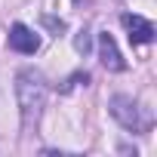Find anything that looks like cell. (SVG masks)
I'll return each mask as SVG.
<instances>
[{
  "instance_id": "6da1fadb",
  "label": "cell",
  "mask_w": 157,
  "mask_h": 157,
  "mask_svg": "<svg viewBox=\"0 0 157 157\" xmlns=\"http://www.w3.org/2000/svg\"><path fill=\"white\" fill-rule=\"evenodd\" d=\"M46 93L49 90H46V80H43L40 71H34V68L19 71V77H16V99H19L25 132L40 126V117H43V108H46Z\"/></svg>"
},
{
  "instance_id": "7a4b0ae2",
  "label": "cell",
  "mask_w": 157,
  "mask_h": 157,
  "mask_svg": "<svg viewBox=\"0 0 157 157\" xmlns=\"http://www.w3.org/2000/svg\"><path fill=\"white\" fill-rule=\"evenodd\" d=\"M111 117L129 132H145L148 129V120H142V108L129 96H114L111 99Z\"/></svg>"
},
{
  "instance_id": "3957f363",
  "label": "cell",
  "mask_w": 157,
  "mask_h": 157,
  "mask_svg": "<svg viewBox=\"0 0 157 157\" xmlns=\"http://www.w3.org/2000/svg\"><path fill=\"white\" fill-rule=\"evenodd\" d=\"M10 49H16V52H22V56H34V52L40 49V37H37L28 25L16 22V25L10 28Z\"/></svg>"
},
{
  "instance_id": "277c9868",
  "label": "cell",
  "mask_w": 157,
  "mask_h": 157,
  "mask_svg": "<svg viewBox=\"0 0 157 157\" xmlns=\"http://www.w3.org/2000/svg\"><path fill=\"white\" fill-rule=\"evenodd\" d=\"M120 22H123V28H126L129 43H151V40H154V25H151L148 19H142V16H136V13H123Z\"/></svg>"
},
{
  "instance_id": "5b68a950",
  "label": "cell",
  "mask_w": 157,
  "mask_h": 157,
  "mask_svg": "<svg viewBox=\"0 0 157 157\" xmlns=\"http://www.w3.org/2000/svg\"><path fill=\"white\" fill-rule=\"evenodd\" d=\"M99 59L108 71H126V62H123V56H120V49H117V43L108 31L99 34Z\"/></svg>"
},
{
  "instance_id": "8992f818",
  "label": "cell",
  "mask_w": 157,
  "mask_h": 157,
  "mask_svg": "<svg viewBox=\"0 0 157 157\" xmlns=\"http://www.w3.org/2000/svg\"><path fill=\"white\" fill-rule=\"evenodd\" d=\"M80 83H83V86L90 83V74H86V71H83V74H74L71 80H68V86H62V93H71L74 86H80Z\"/></svg>"
},
{
  "instance_id": "52a82bcc",
  "label": "cell",
  "mask_w": 157,
  "mask_h": 157,
  "mask_svg": "<svg viewBox=\"0 0 157 157\" xmlns=\"http://www.w3.org/2000/svg\"><path fill=\"white\" fill-rule=\"evenodd\" d=\"M74 49H77V52H83V56L90 52V34H86V31H80V34L74 37Z\"/></svg>"
},
{
  "instance_id": "ba28073f",
  "label": "cell",
  "mask_w": 157,
  "mask_h": 157,
  "mask_svg": "<svg viewBox=\"0 0 157 157\" xmlns=\"http://www.w3.org/2000/svg\"><path fill=\"white\" fill-rule=\"evenodd\" d=\"M43 25H46L49 31H56V34L65 31V22H62V19H52V16H43Z\"/></svg>"
},
{
  "instance_id": "9c48e42d",
  "label": "cell",
  "mask_w": 157,
  "mask_h": 157,
  "mask_svg": "<svg viewBox=\"0 0 157 157\" xmlns=\"http://www.w3.org/2000/svg\"><path fill=\"white\" fill-rule=\"evenodd\" d=\"M74 3H80V0H74Z\"/></svg>"
}]
</instances>
